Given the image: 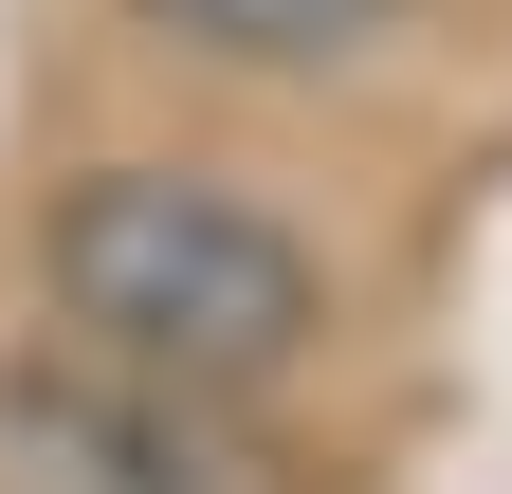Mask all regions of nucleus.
Wrapping results in <instances>:
<instances>
[{
  "mask_svg": "<svg viewBox=\"0 0 512 494\" xmlns=\"http://www.w3.org/2000/svg\"><path fill=\"white\" fill-rule=\"evenodd\" d=\"M147 19L183 55H238V74H330V55H366L403 0H147Z\"/></svg>",
  "mask_w": 512,
  "mask_h": 494,
  "instance_id": "obj_2",
  "label": "nucleus"
},
{
  "mask_svg": "<svg viewBox=\"0 0 512 494\" xmlns=\"http://www.w3.org/2000/svg\"><path fill=\"white\" fill-rule=\"evenodd\" d=\"M55 312H74V348L110 385L238 403V385H275V366H311L330 275H311L293 220H256L202 165H92L74 202H55Z\"/></svg>",
  "mask_w": 512,
  "mask_h": 494,
  "instance_id": "obj_1",
  "label": "nucleus"
}]
</instances>
